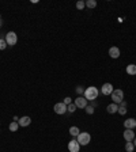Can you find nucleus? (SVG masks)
<instances>
[{
  "label": "nucleus",
  "mask_w": 136,
  "mask_h": 152,
  "mask_svg": "<svg viewBox=\"0 0 136 152\" xmlns=\"http://www.w3.org/2000/svg\"><path fill=\"white\" fill-rule=\"evenodd\" d=\"M98 95H99V91H98V88L97 87H94V86L87 87V88L84 90V94H83V96H84L87 101H90V102L95 101V99L98 98Z\"/></svg>",
  "instance_id": "1"
},
{
  "label": "nucleus",
  "mask_w": 136,
  "mask_h": 152,
  "mask_svg": "<svg viewBox=\"0 0 136 152\" xmlns=\"http://www.w3.org/2000/svg\"><path fill=\"white\" fill-rule=\"evenodd\" d=\"M78 143L79 145L82 147V145H87L90 141H91V136H90V133H87V132H80V133L78 134Z\"/></svg>",
  "instance_id": "2"
},
{
  "label": "nucleus",
  "mask_w": 136,
  "mask_h": 152,
  "mask_svg": "<svg viewBox=\"0 0 136 152\" xmlns=\"http://www.w3.org/2000/svg\"><path fill=\"white\" fill-rule=\"evenodd\" d=\"M112 101H113V103H121L122 101H124V91L120 88L115 90V91L112 92Z\"/></svg>",
  "instance_id": "3"
},
{
  "label": "nucleus",
  "mask_w": 136,
  "mask_h": 152,
  "mask_svg": "<svg viewBox=\"0 0 136 152\" xmlns=\"http://www.w3.org/2000/svg\"><path fill=\"white\" fill-rule=\"evenodd\" d=\"M6 42H7V45L14 46L15 44L18 42V36H16V33H14V31H8V33H7V36H6Z\"/></svg>",
  "instance_id": "4"
},
{
  "label": "nucleus",
  "mask_w": 136,
  "mask_h": 152,
  "mask_svg": "<svg viewBox=\"0 0 136 152\" xmlns=\"http://www.w3.org/2000/svg\"><path fill=\"white\" fill-rule=\"evenodd\" d=\"M53 110H54V113L56 114H65L67 113V105H64L63 102H59V103L54 105Z\"/></svg>",
  "instance_id": "5"
},
{
  "label": "nucleus",
  "mask_w": 136,
  "mask_h": 152,
  "mask_svg": "<svg viewBox=\"0 0 136 152\" xmlns=\"http://www.w3.org/2000/svg\"><path fill=\"white\" fill-rule=\"evenodd\" d=\"M113 91H115V88H113L112 83H105V84L101 87V92H102V95H112V92Z\"/></svg>",
  "instance_id": "6"
},
{
  "label": "nucleus",
  "mask_w": 136,
  "mask_h": 152,
  "mask_svg": "<svg viewBox=\"0 0 136 152\" xmlns=\"http://www.w3.org/2000/svg\"><path fill=\"white\" fill-rule=\"evenodd\" d=\"M68 149H69V152H79L80 151V145H79L78 140L72 138L71 141L68 143Z\"/></svg>",
  "instance_id": "7"
},
{
  "label": "nucleus",
  "mask_w": 136,
  "mask_h": 152,
  "mask_svg": "<svg viewBox=\"0 0 136 152\" xmlns=\"http://www.w3.org/2000/svg\"><path fill=\"white\" fill-rule=\"evenodd\" d=\"M75 106L79 107V109H86L87 106V99L84 98V96H78V98L75 99Z\"/></svg>",
  "instance_id": "8"
},
{
  "label": "nucleus",
  "mask_w": 136,
  "mask_h": 152,
  "mask_svg": "<svg viewBox=\"0 0 136 152\" xmlns=\"http://www.w3.org/2000/svg\"><path fill=\"white\" fill-rule=\"evenodd\" d=\"M124 138H125V141H133V138H135V132L133 129H125L124 133H122Z\"/></svg>",
  "instance_id": "9"
},
{
  "label": "nucleus",
  "mask_w": 136,
  "mask_h": 152,
  "mask_svg": "<svg viewBox=\"0 0 136 152\" xmlns=\"http://www.w3.org/2000/svg\"><path fill=\"white\" fill-rule=\"evenodd\" d=\"M18 124H19V126H29L30 124H31V118H30L29 116H25V117H22V118H19V121H18Z\"/></svg>",
  "instance_id": "10"
},
{
  "label": "nucleus",
  "mask_w": 136,
  "mask_h": 152,
  "mask_svg": "<svg viewBox=\"0 0 136 152\" xmlns=\"http://www.w3.org/2000/svg\"><path fill=\"white\" fill-rule=\"evenodd\" d=\"M124 128L125 129H135L136 128V120L135 118H128L124 121Z\"/></svg>",
  "instance_id": "11"
},
{
  "label": "nucleus",
  "mask_w": 136,
  "mask_h": 152,
  "mask_svg": "<svg viewBox=\"0 0 136 152\" xmlns=\"http://www.w3.org/2000/svg\"><path fill=\"white\" fill-rule=\"evenodd\" d=\"M109 56H110L112 59H118V57H120V49L116 48V46H112L110 49H109Z\"/></svg>",
  "instance_id": "12"
},
{
  "label": "nucleus",
  "mask_w": 136,
  "mask_h": 152,
  "mask_svg": "<svg viewBox=\"0 0 136 152\" xmlns=\"http://www.w3.org/2000/svg\"><path fill=\"white\" fill-rule=\"evenodd\" d=\"M117 110H118V105H116V103H110V105H107V107H106V111L109 114L117 113Z\"/></svg>",
  "instance_id": "13"
},
{
  "label": "nucleus",
  "mask_w": 136,
  "mask_h": 152,
  "mask_svg": "<svg viewBox=\"0 0 136 152\" xmlns=\"http://www.w3.org/2000/svg\"><path fill=\"white\" fill-rule=\"evenodd\" d=\"M127 74L128 75H136V64H129L127 65Z\"/></svg>",
  "instance_id": "14"
},
{
  "label": "nucleus",
  "mask_w": 136,
  "mask_h": 152,
  "mask_svg": "<svg viewBox=\"0 0 136 152\" xmlns=\"http://www.w3.org/2000/svg\"><path fill=\"white\" fill-rule=\"evenodd\" d=\"M79 133H80V132H79V128L78 126H71V128H69V134H71V136L78 137Z\"/></svg>",
  "instance_id": "15"
},
{
  "label": "nucleus",
  "mask_w": 136,
  "mask_h": 152,
  "mask_svg": "<svg viewBox=\"0 0 136 152\" xmlns=\"http://www.w3.org/2000/svg\"><path fill=\"white\" fill-rule=\"evenodd\" d=\"M8 128H10V131H11V132H16V131H18V128H19V124L16 122V121H12Z\"/></svg>",
  "instance_id": "16"
},
{
  "label": "nucleus",
  "mask_w": 136,
  "mask_h": 152,
  "mask_svg": "<svg viewBox=\"0 0 136 152\" xmlns=\"http://www.w3.org/2000/svg\"><path fill=\"white\" fill-rule=\"evenodd\" d=\"M133 149H135V145H133L132 141H127L125 144V151L127 152H133Z\"/></svg>",
  "instance_id": "17"
},
{
  "label": "nucleus",
  "mask_w": 136,
  "mask_h": 152,
  "mask_svg": "<svg viewBox=\"0 0 136 152\" xmlns=\"http://www.w3.org/2000/svg\"><path fill=\"white\" fill-rule=\"evenodd\" d=\"M86 7L95 8V7H97V1H95V0H87V1H86Z\"/></svg>",
  "instance_id": "18"
},
{
  "label": "nucleus",
  "mask_w": 136,
  "mask_h": 152,
  "mask_svg": "<svg viewBox=\"0 0 136 152\" xmlns=\"http://www.w3.org/2000/svg\"><path fill=\"white\" fill-rule=\"evenodd\" d=\"M84 7H86V1H83V0H79L78 3H76V8H78V10H83Z\"/></svg>",
  "instance_id": "19"
},
{
  "label": "nucleus",
  "mask_w": 136,
  "mask_h": 152,
  "mask_svg": "<svg viewBox=\"0 0 136 152\" xmlns=\"http://www.w3.org/2000/svg\"><path fill=\"white\" fill-rule=\"evenodd\" d=\"M7 42H6V39H3V38H0V50H4L6 48H7Z\"/></svg>",
  "instance_id": "20"
},
{
  "label": "nucleus",
  "mask_w": 136,
  "mask_h": 152,
  "mask_svg": "<svg viewBox=\"0 0 136 152\" xmlns=\"http://www.w3.org/2000/svg\"><path fill=\"white\" fill-rule=\"evenodd\" d=\"M76 109H78V107L75 106V103H71V105H68V106H67V110L69 111V113H74Z\"/></svg>",
  "instance_id": "21"
},
{
  "label": "nucleus",
  "mask_w": 136,
  "mask_h": 152,
  "mask_svg": "<svg viewBox=\"0 0 136 152\" xmlns=\"http://www.w3.org/2000/svg\"><path fill=\"white\" fill-rule=\"evenodd\" d=\"M117 113H118V114H121V116H124V114H127V107H124V106H118Z\"/></svg>",
  "instance_id": "22"
},
{
  "label": "nucleus",
  "mask_w": 136,
  "mask_h": 152,
  "mask_svg": "<svg viewBox=\"0 0 136 152\" xmlns=\"http://www.w3.org/2000/svg\"><path fill=\"white\" fill-rule=\"evenodd\" d=\"M75 91H76V94H78V96H80L82 94H84V90H83L82 87H80V86H78V87H76Z\"/></svg>",
  "instance_id": "23"
},
{
  "label": "nucleus",
  "mask_w": 136,
  "mask_h": 152,
  "mask_svg": "<svg viewBox=\"0 0 136 152\" xmlns=\"http://www.w3.org/2000/svg\"><path fill=\"white\" fill-rule=\"evenodd\" d=\"M86 113L87 114H94V107L91 106V105H90V106L87 105V106H86Z\"/></svg>",
  "instance_id": "24"
},
{
  "label": "nucleus",
  "mask_w": 136,
  "mask_h": 152,
  "mask_svg": "<svg viewBox=\"0 0 136 152\" xmlns=\"http://www.w3.org/2000/svg\"><path fill=\"white\" fill-rule=\"evenodd\" d=\"M63 103H64V105H67V106H68V105H71V103H72V99L69 98V96H67V98H64V101H63Z\"/></svg>",
  "instance_id": "25"
},
{
  "label": "nucleus",
  "mask_w": 136,
  "mask_h": 152,
  "mask_svg": "<svg viewBox=\"0 0 136 152\" xmlns=\"http://www.w3.org/2000/svg\"><path fill=\"white\" fill-rule=\"evenodd\" d=\"M132 143H133V145H135V148H136V137L133 138V141H132Z\"/></svg>",
  "instance_id": "26"
},
{
  "label": "nucleus",
  "mask_w": 136,
  "mask_h": 152,
  "mask_svg": "<svg viewBox=\"0 0 136 152\" xmlns=\"http://www.w3.org/2000/svg\"><path fill=\"white\" fill-rule=\"evenodd\" d=\"M1 25H3V22H1V19H0V27H1Z\"/></svg>",
  "instance_id": "27"
},
{
  "label": "nucleus",
  "mask_w": 136,
  "mask_h": 152,
  "mask_svg": "<svg viewBox=\"0 0 136 152\" xmlns=\"http://www.w3.org/2000/svg\"><path fill=\"white\" fill-rule=\"evenodd\" d=\"M0 19H1V16H0Z\"/></svg>",
  "instance_id": "28"
}]
</instances>
